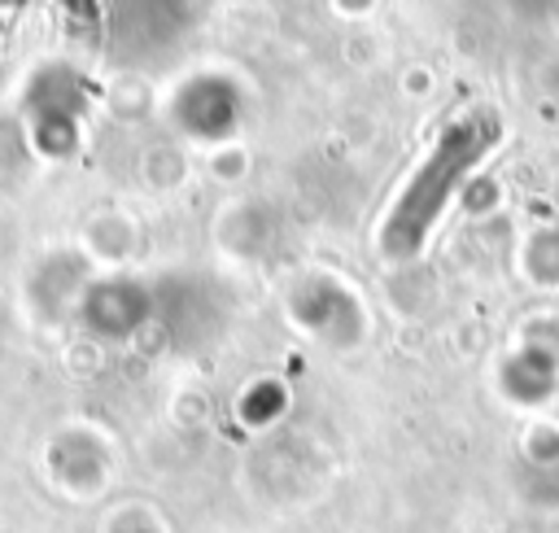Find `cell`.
<instances>
[{
	"label": "cell",
	"mask_w": 559,
	"mask_h": 533,
	"mask_svg": "<svg viewBox=\"0 0 559 533\" xmlns=\"http://www.w3.org/2000/svg\"><path fill=\"white\" fill-rule=\"evenodd\" d=\"M485 149V131H472V127H459V131H450L445 135V144H441V153L432 157V166L415 179V201H424V210H419V227L428 223V214L437 210V201H441V192H445V183H450V170L459 175L476 153Z\"/></svg>",
	"instance_id": "obj_1"
}]
</instances>
